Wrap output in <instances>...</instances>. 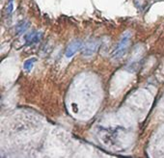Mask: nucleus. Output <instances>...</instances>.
Wrapping results in <instances>:
<instances>
[{
  "label": "nucleus",
  "mask_w": 164,
  "mask_h": 158,
  "mask_svg": "<svg viewBox=\"0 0 164 158\" xmlns=\"http://www.w3.org/2000/svg\"><path fill=\"white\" fill-rule=\"evenodd\" d=\"M82 45H83V44H82L80 40H74L72 42H69L65 51V55L67 58H71V57L74 56L77 51L81 49Z\"/></svg>",
  "instance_id": "nucleus-2"
},
{
  "label": "nucleus",
  "mask_w": 164,
  "mask_h": 158,
  "mask_svg": "<svg viewBox=\"0 0 164 158\" xmlns=\"http://www.w3.org/2000/svg\"><path fill=\"white\" fill-rule=\"evenodd\" d=\"M42 32H38V31H33L29 34H27L25 37H24V40H25V44L27 45H32L34 44H37L41 41L42 39Z\"/></svg>",
  "instance_id": "nucleus-4"
},
{
  "label": "nucleus",
  "mask_w": 164,
  "mask_h": 158,
  "mask_svg": "<svg viewBox=\"0 0 164 158\" xmlns=\"http://www.w3.org/2000/svg\"><path fill=\"white\" fill-rule=\"evenodd\" d=\"M37 61V59L36 58H31V59H28L26 60L25 62H24V69H26V71H31L33 66H34V63Z\"/></svg>",
  "instance_id": "nucleus-6"
},
{
  "label": "nucleus",
  "mask_w": 164,
  "mask_h": 158,
  "mask_svg": "<svg viewBox=\"0 0 164 158\" xmlns=\"http://www.w3.org/2000/svg\"><path fill=\"white\" fill-rule=\"evenodd\" d=\"M29 25H30V23L28 21H21V22H19L16 27L17 33H22L24 31H26V30L28 29Z\"/></svg>",
  "instance_id": "nucleus-5"
},
{
  "label": "nucleus",
  "mask_w": 164,
  "mask_h": 158,
  "mask_svg": "<svg viewBox=\"0 0 164 158\" xmlns=\"http://www.w3.org/2000/svg\"><path fill=\"white\" fill-rule=\"evenodd\" d=\"M130 37H131V34L129 32L124 33L122 38H121L116 47H115V50L113 52V59H119L126 54L127 48L129 46Z\"/></svg>",
  "instance_id": "nucleus-1"
},
{
  "label": "nucleus",
  "mask_w": 164,
  "mask_h": 158,
  "mask_svg": "<svg viewBox=\"0 0 164 158\" xmlns=\"http://www.w3.org/2000/svg\"><path fill=\"white\" fill-rule=\"evenodd\" d=\"M99 47V42L97 40H90L84 44L82 54L84 56H91L96 52Z\"/></svg>",
  "instance_id": "nucleus-3"
},
{
  "label": "nucleus",
  "mask_w": 164,
  "mask_h": 158,
  "mask_svg": "<svg viewBox=\"0 0 164 158\" xmlns=\"http://www.w3.org/2000/svg\"><path fill=\"white\" fill-rule=\"evenodd\" d=\"M12 11H13V0H10V3H9L7 8V14H11Z\"/></svg>",
  "instance_id": "nucleus-7"
}]
</instances>
